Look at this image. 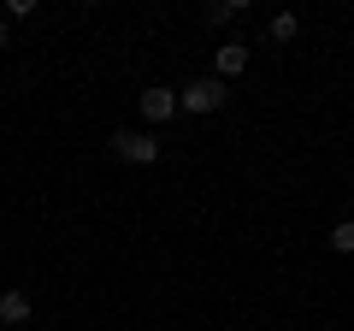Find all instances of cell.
Returning a JSON list of instances; mask_svg holds the SVG:
<instances>
[{
	"label": "cell",
	"mask_w": 354,
	"mask_h": 331,
	"mask_svg": "<svg viewBox=\"0 0 354 331\" xmlns=\"http://www.w3.org/2000/svg\"><path fill=\"white\" fill-rule=\"evenodd\" d=\"M225 101H230V83H218L213 71H207V77H195V83H183V89H177V107H183V113H195V118L218 113Z\"/></svg>",
	"instance_id": "1"
},
{
	"label": "cell",
	"mask_w": 354,
	"mask_h": 331,
	"mask_svg": "<svg viewBox=\"0 0 354 331\" xmlns=\"http://www.w3.org/2000/svg\"><path fill=\"white\" fill-rule=\"evenodd\" d=\"M113 160H124V166H153V160H160V142H153L148 130H113Z\"/></svg>",
	"instance_id": "2"
},
{
	"label": "cell",
	"mask_w": 354,
	"mask_h": 331,
	"mask_svg": "<svg viewBox=\"0 0 354 331\" xmlns=\"http://www.w3.org/2000/svg\"><path fill=\"white\" fill-rule=\"evenodd\" d=\"M136 107H142V118H148V125H165V118H177V89L148 83V89L136 95Z\"/></svg>",
	"instance_id": "3"
},
{
	"label": "cell",
	"mask_w": 354,
	"mask_h": 331,
	"mask_svg": "<svg viewBox=\"0 0 354 331\" xmlns=\"http://www.w3.org/2000/svg\"><path fill=\"white\" fill-rule=\"evenodd\" d=\"M248 71V42H225V48H213V77L218 83H230V77Z\"/></svg>",
	"instance_id": "4"
},
{
	"label": "cell",
	"mask_w": 354,
	"mask_h": 331,
	"mask_svg": "<svg viewBox=\"0 0 354 331\" xmlns=\"http://www.w3.org/2000/svg\"><path fill=\"white\" fill-rule=\"evenodd\" d=\"M30 319H36L30 290H6V296H0V325H30Z\"/></svg>",
	"instance_id": "5"
},
{
	"label": "cell",
	"mask_w": 354,
	"mask_h": 331,
	"mask_svg": "<svg viewBox=\"0 0 354 331\" xmlns=\"http://www.w3.org/2000/svg\"><path fill=\"white\" fill-rule=\"evenodd\" d=\"M266 36H272V42H295V36H301V18H295V12H272Z\"/></svg>",
	"instance_id": "6"
},
{
	"label": "cell",
	"mask_w": 354,
	"mask_h": 331,
	"mask_svg": "<svg viewBox=\"0 0 354 331\" xmlns=\"http://www.w3.org/2000/svg\"><path fill=\"white\" fill-rule=\"evenodd\" d=\"M207 24H218V30H225V24H236V18H242V0H213V6H207Z\"/></svg>",
	"instance_id": "7"
},
{
	"label": "cell",
	"mask_w": 354,
	"mask_h": 331,
	"mask_svg": "<svg viewBox=\"0 0 354 331\" xmlns=\"http://www.w3.org/2000/svg\"><path fill=\"white\" fill-rule=\"evenodd\" d=\"M325 242H330V255H354V219H337Z\"/></svg>",
	"instance_id": "8"
},
{
	"label": "cell",
	"mask_w": 354,
	"mask_h": 331,
	"mask_svg": "<svg viewBox=\"0 0 354 331\" xmlns=\"http://www.w3.org/2000/svg\"><path fill=\"white\" fill-rule=\"evenodd\" d=\"M6 18H36V0H6Z\"/></svg>",
	"instance_id": "9"
},
{
	"label": "cell",
	"mask_w": 354,
	"mask_h": 331,
	"mask_svg": "<svg viewBox=\"0 0 354 331\" xmlns=\"http://www.w3.org/2000/svg\"><path fill=\"white\" fill-rule=\"evenodd\" d=\"M12 48V18H0V53Z\"/></svg>",
	"instance_id": "10"
}]
</instances>
